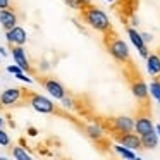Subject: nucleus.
<instances>
[{"instance_id": "12", "label": "nucleus", "mask_w": 160, "mask_h": 160, "mask_svg": "<svg viewBox=\"0 0 160 160\" xmlns=\"http://www.w3.org/2000/svg\"><path fill=\"white\" fill-rule=\"evenodd\" d=\"M131 91L138 100H146L148 95H150V88L146 86L145 81H141V79H136L134 83L131 84Z\"/></svg>"}, {"instance_id": "19", "label": "nucleus", "mask_w": 160, "mask_h": 160, "mask_svg": "<svg viewBox=\"0 0 160 160\" xmlns=\"http://www.w3.org/2000/svg\"><path fill=\"white\" fill-rule=\"evenodd\" d=\"M66 4L69 5L71 9H76V11H81L83 5L90 4V0H66Z\"/></svg>"}, {"instance_id": "20", "label": "nucleus", "mask_w": 160, "mask_h": 160, "mask_svg": "<svg viewBox=\"0 0 160 160\" xmlns=\"http://www.w3.org/2000/svg\"><path fill=\"white\" fill-rule=\"evenodd\" d=\"M12 155H14L16 158H19V160H29V155L21 148V146H16V148L12 150Z\"/></svg>"}, {"instance_id": "17", "label": "nucleus", "mask_w": 160, "mask_h": 160, "mask_svg": "<svg viewBox=\"0 0 160 160\" xmlns=\"http://www.w3.org/2000/svg\"><path fill=\"white\" fill-rule=\"evenodd\" d=\"M114 150L119 153L121 157H124V158H129V160H132V158H136V153L132 152L131 148H128V146H124V145H114Z\"/></svg>"}, {"instance_id": "16", "label": "nucleus", "mask_w": 160, "mask_h": 160, "mask_svg": "<svg viewBox=\"0 0 160 160\" xmlns=\"http://www.w3.org/2000/svg\"><path fill=\"white\" fill-rule=\"evenodd\" d=\"M86 132H88V136H90L91 139H95V141H100V139L103 138V129H102L100 126H97V124L88 126Z\"/></svg>"}, {"instance_id": "26", "label": "nucleus", "mask_w": 160, "mask_h": 160, "mask_svg": "<svg viewBox=\"0 0 160 160\" xmlns=\"http://www.w3.org/2000/svg\"><path fill=\"white\" fill-rule=\"evenodd\" d=\"M141 36L145 42H152V35H148V33H141Z\"/></svg>"}, {"instance_id": "2", "label": "nucleus", "mask_w": 160, "mask_h": 160, "mask_svg": "<svg viewBox=\"0 0 160 160\" xmlns=\"http://www.w3.org/2000/svg\"><path fill=\"white\" fill-rule=\"evenodd\" d=\"M28 100H29V105L35 108L36 112L40 114H57V107L52 100H48L47 97L43 95H38V93H29L28 95Z\"/></svg>"}, {"instance_id": "22", "label": "nucleus", "mask_w": 160, "mask_h": 160, "mask_svg": "<svg viewBox=\"0 0 160 160\" xmlns=\"http://www.w3.org/2000/svg\"><path fill=\"white\" fill-rule=\"evenodd\" d=\"M60 102H62V107H64V108H69V110H71V108H74V100H72L71 97H67V95H66V97H64Z\"/></svg>"}, {"instance_id": "29", "label": "nucleus", "mask_w": 160, "mask_h": 160, "mask_svg": "<svg viewBox=\"0 0 160 160\" xmlns=\"http://www.w3.org/2000/svg\"><path fill=\"white\" fill-rule=\"evenodd\" d=\"M4 126V119H2V115H0V128Z\"/></svg>"}, {"instance_id": "18", "label": "nucleus", "mask_w": 160, "mask_h": 160, "mask_svg": "<svg viewBox=\"0 0 160 160\" xmlns=\"http://www.w3.org/2000/svg\"><path fill=\"white\" fill-rule=\"evenodd\" d=\"M148 88H150V95H152V97H153V98H155V100L160 103V81H158V79L153 81V83L150 84Z\"/></svg>"}, {"instance_id": "21", "label": "nucleus", "mask_w": 160, "mask_h": 160, "mask_svg": "<svg viewBox=\"0 0 160 160\" xmlns=\"http://www.w3.org/2000/svg\"><path fill=\"white\" fill-rule=\"evenodd\" d=\"M9 145H11V138L4 129L0 128V146H9Z\"/></svg>"}, {"instance_id": "23", "label": "nucleus", "mask_w": 160, "mask_h": 160, "mask_svg": "<svg viewBox=\"0 0 160 160\" xmlns=\"http://www.w3.org/2000/svg\"><path fill=\"white\" fill-rule=\"evenodd\" d=\"M7 71H9L11 74H19V72H22V67L18 66V64H14V66H9Z\"/></svg>"}, {"instance_id": "11", "label": "nucleus", "mask_w": 160, "mask_h": 160, "mask_svg": "<svg viewBox=\"0 0 160 160\" xmlns=\"http://www.w3.org/2000/svg\"><path fill=\"white\" fill-rule=\"evenodd\" d=\"M0 24L5 31L12 29L14 26H18V16L11 9H0Z\"/></svg>"}, {"instance_id": "28", "label": "nucleus", "mask_w": 160, "mask_h": 160, "mask_svg": "<svg viewBox=\"0 0 160 160\" xmlns=\"http://www.w3.org/2000/svg\"><path fill=\"white\" fill-rule=\"evenodd\" d=\"M155 129H157V132H158V136H160V124H158V126H155Z\"/></svg>"}, {"instance_id": "3", "label": "nucleus", "mask_w": 160, "mask_h": 160, "mask_svg": "<svg viewBox=\"0 0 160 160\" xmlns=\"http://www.w3.org/2000/svg\"><path fill=\"white\" fill-rule=\"evenodd\" d=\"M107 48L108 53L114 57L117 62H128L129 60V48L121 38H107Z\"/></svg>"}, {"instance_id": "10", "label": "nucleus", "mask_w": 160, "mask_h": 160, "mask_svg": "<svg viewBox=\"0 0 160 160\" xmlns=\"http://www.w3.org/2000/svg\"><path fill=\"white\" fill-rule=\"evenodd\" d=\"M11 55H12V59H14V62L18 64V66L22 67L24 72H29V71H31V64L28 62V57H26V53H24L22 45H14V47H12Z\"/></svg>"}, {"instance_id": "27", "label": "nucleus", "mask_w": 160, "mask_h": 160, "mask_svg": "<svg viewBox=\"0 0 160 160\" xmlns=\"http://www.w3.org/2000/svg\"><path fill=\"white\" fill-rule=\"evenodd\" d=\"M29 134L35 136V134H36V129H35V128H29Z\"/></svg>"}, {"instance_id": "4", "label": "nucleus", "mask_w": 160, "mask_h": 160, "mask_svg": "<svg viewBox=\"0 0 160 160\" xmlns=\"http://www.w3.org/2000/svg\"><path fill=\"white\" fill-rule=\"evenodd\" d=\"M24 97L26 91L21 90V88H7L0 95V105L2 107H16V105L21 103Z\"/></svg>"}, {"instance_id": "30", "label": "nucleus", "mask_w": 160, "mask_h": 160, "mask_svg": "<svg viewBox=\"0 0 160 160\" xmlns=\"http://www.w3.org/2000/svg\"><path fill=\"white\" fill-rule=\"evenodd\" d=\"M107 2H114V0H107Z\"/></svg>"}, {"instance_id": "25", "label": "nucleus", "mask_w": 160, "mask_h": 160, "mask_svg": "<svg viewBox=\"0 0 160 160\" xmlns=\"http://www.w3.org/2000/svg\"><path fill=\"white\" fill-rule=\"evenodd\" d=\"M0 9H9V0H0Z\"/></svg>"}, {"instance_id": "5", "label": "nucleus", "mask_w": 160, "mask_h": 160, "mask_svg": "<svg viewBox=\"0 0 160 160\" xmlns=\"http://www.w3.org/2000/svg\"><path fill=\"white\" fill-rule=\"evenodd\" d=\"M40 83L43 84V88H45V90L48 91L55 100H62V98L67 95L66 93V88H64L62 84L55 79V78H42Z\"/></svg>"}, {"instance_id": "24", "label": "nucleus", "mask_w": 160, "mask_h": 160, "mask_svg": "<svg viewBox=\"0 0 160 160\" xmlns=\"http://www.w3.org/2000/svg\"><path fill=\"white\" fill-rule=\"evenodd\" d=\"M16 78H18V79H21V81H26V83H31V78H28V76H26V74H24V71H22V72H19V74H16Z\"/></svg>"}, {"instance_id": "13", "label": "nucleus", "mask_w": 160, "mask_h": 160, "mask_svg": "<svg viewBox=\"0 0 160 160\" xmlns=\"http://www.w3.org/2000/svg\"><path fill=\"white\" fill-rule=\"evenodd\" d=\"M153 129H155V126H153V122L150 121L148 117H138V119H136V122H134V131L138 132L139 136L146 134V132L153 131Z\"/></svg>"}, {"instance_id": "1", "label": "nucleus", "mask_w": 160, "mask_h": 160, "mask_svg": "<svg viewBox=\"0 0 160 160\" xmlns=\"http://www.w3.org/2000/svg\"><path fill=\"white\" fill-rule=\"evenodd\" d=\"M81 16H83L84 22H86L88 26H91L93 29H97V31H100V33H108L112 29L108 16L105 14L102 9L95 7V5H90V4L83 5Z\"/></svg>"}, {"instance_id": "14", "label": "nucleus", "mask_w": 160, "mask_h": 160, "mask_svg": "<svg viewBox=\"0 0 160 160\" xmlns=\"http://www.w3.org/2000/svg\"><path fill=\"white\" fill-rule=\"evenodd\" d=\"M141 143H143V146L148 148V150L155 148V146L158 145V132H157V129H153V131L143 134L141 136Z\"/></svg>"}, {"instance_id": "6", "label": "nucleus", "mask_w": 160, "mask_h": 160, "mask_svg": "<svg viewBox=\"0 0 160 160\" xmlns=\"http://www.w3.org/2000/svg\"><path fill=\"white\" fill-rule=\"evenodd\" d=\"M115 138H117V141L121 143V145L128 146V148L131 150H138L143 146L141 143V136L138 134V132H121V134H115Z\"/></svg>"}, {"instance_id": "15", "label": "nucleus", "mask_w": 160, "mask_h": 160, "mask_svg": "<svg viewBox=\"0 0 160 160\" xmlns=\"http://www.w3.org/2000/svg\"><path fill=\"white\" fill-rule=\"evenodd\" d=\"M146 69L152 76H158L160 74V57L158 55H148L146 59Z\"/></svg>"}, {"instance_id": "8", "label": "nucleus", "mask_w": 160, "mask_h": 160, "mask_svg": "<svg viewBox=\"0 0 160 160\" xmlns=\"http://www.w3.org/2000/svg\"><path fill=\"white\" fill-rule=\"evenodd\" d=\"M112 128L117 134L121 132H129L134 129V121L128 115H119V117H114L112 119Z\"/></svg>"}, {"instance_id": "7", "label": "nucleus", "mask_w": 160, "mask_h": 160, "mask_svg": "<svg viewBox=\"0 0 160 160\" xmlns=\"http://www.w3.org/2000/svg\"><path fill=\"white\" fill-rule=\"evenodd\" d=\"M5 38H7V42L11 43V47H14V45H24L26 40H28V35H26L24 28H21V26H14L12 29L5 31Z\"/></svg>"}, {"instance_id": "9", "label": "nucleus", "mask_w": 160, "mask_h": 160, "mask_svg": "<svg viewBox=\"0 0 160 160\" xmlns=\"http://www.w3.org/2000/svg\"><path fill=\"white\" fill-rule=\"evenodd\" d=\"M128 35H129V38H131L132 45H134L136 48L139 50V55L145 57V59H148L150 53H148V48H146V42L143 40L141 33H138L134 28H128Z\"/></svg>"}]
</instances>
